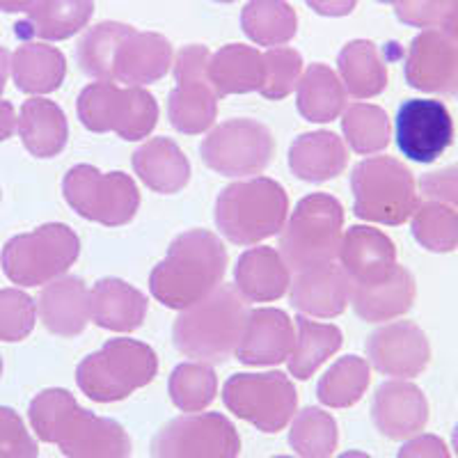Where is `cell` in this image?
<instances>
[{
    "instance_id": "6da1fadb",
    "label": "cell",
    "mask_w": 458,
    "mask_h": 458,
    "mask_svg": "<svg viewBox=\"0 0 458 458\" xmlns=\"http://www.w3.org/2000/svg\"><path fill=\"white\" fill-rule=\"evenodd\" d=\"M42 443L57 445L67 458H131V437L120 422L94 415L63 387L44 390L28 408Z\"/></svg>"
},
{
    "instance_id": "7a4b0ae2",
    "label": "cell",
    "mask_w": 458,
    "mask_h": 458,
    "mask_svg": "<svg viewBox=\"0 0 458 458\" xmlns=\"http://www.w3.org/2000/svg\"><path fill=\"white\" fill-rule=\"evenodd\" d=\"M225 243L208 229H188L172 241L149 276V292L167 310H188L223 284Z\"/></svg>"
},
{
    "instance_id": "3957f363",
    "label": "cell",
    "mask_w": 458,
    "mask_h": 458,
    "mask_svg": "<svg viewBox=\"0 0 458 458\" xmlns=\"http://www.w3.org/2000/svg\"><path fill=\"white\" fill-rule=\"evenodd\" d=\"M248 302L236 286L220 284L199 302L182 310L172 326L179 353L202 365H223L236 353L248 321Z\"/></svg>"
},
{
    "instance_id": "277c9868",
    "label": "cell",
    "mask_w": 458,
    "mask_h": 458,
    "mask_svg": "<svg viewBox=\"0 0 458 458\" xmlns=\"http://www.w3.org/2000/svg\"><path fill=\"white\" fill-rule=\"evenodd\" d=\"M289 214V195L268 177L234 182L216 199V225L234 245H255L280 234Z\"/></svg>"
},
{
    "instance_id": "5b68a950",
    "label": "cell",
    "mask_w": 458,
    "mask_h": 458,
    "mask_svg": "<svg viewBox=\"0 0 458 458\" xmlns=\"http://www.w3.org/2000/svg\"><path fill=\"white\" fill-rule=\"evenodd\" d=\"M158 374V355L138 339H108L76 367V386L97 403H114L149 386Z\"/></svg>"
},
{
    "instance_id": "8992f818",
    "label": "cell",
    "mask_w": 458,
    "mask_h": 458,
    "mask_svg": "<svg viewBox=\"0 0 458 458\" xmlns=\"http://www.w3.org/2000/svg\"><path fill=\"white\" fill-rule=\"evenodd\" d=\"M342 202L328 193H310L286 218L277 252L296 273L333 264L342 245Z\"/></svg>"
},
{
    "instance_id": "52a82bcc",
    "label": "cell",
    "mask_w": 458,
    "mask_h": 458,
    "mask_svg": "<svg viewBox=\"0 0 458 458\" xmlns=\"http://www.w3.org/2000/svg\"><path fill=\"white\" fill-rule=\"evenodd\" d=\"M353 214L360 220L378 225H403L420 207L415 177L392 157H371L351 172Z\"/></svg>"
},
{
    "instance_id": "ba28073f",
    "label": "cell",
    "mask_w": 458,
    "mask_h": 458,
    "mask_svg": "<svg viewBox=\"0 0 458 458\" xmlns=\"http://www.w3.org/2000/svg\"><path fill=\"white\" fill-rule=\"evenodd\" d=\"M79 255V234L63 223H48L7 241L0 266L12 284L42 286L67 276Z\"/></svg>"
},
{
    "instance_id": "9c48e42d",
    "label": "cell",
    "mask_w": 458,
    "mask_h": 458,
    "mask_svg": "<svg viewBox=\"0 0 458 458\" xmlns=\"http://www.w3.org/2000/svg\"><path fill=\"white\" fill-rule=\"evenodd\" d=\"M63 195L69 207L89 223L122 227L136 218L140 191L124 172H101L94 165H73L63 179Z\"/></svg>"
},
{
    "instance_id": "30bf717a",
    "label": "cell",
    "mask_w": 458,
    "mask_h": 458,
    "mask_svg": "<svg viewBox=\"0 0 458 458\" xmlns=\"http://www.w3.org/2000/svg\"><path fill=\"white\" fill-rule=\"evenodd\" d=\"M211 51L202 44L183 47L174 55L172 73L177 88L167 97V117L172 129L183 136H199L214 129L218 117V94L208 81Z\"/></svg>"
},
{
    "instance_id": "8fae6325",
    "label": "cell",
    "mask_w": 458,
    "mask_h": 458,
    "mask_svg": "<svg viewBox=\"0 0 458 458\" xmlns=\"http://www.w3.org/2000/svg\"><path fill=\"white\" fill-rule=\"evenodd\" d=\"M199 157L208 170L223 177H255L273 163L276 138L257 120H227L208 131Z\"/></svg>"
},
{
    "instance_id": "7c38bea8",
    "label": "cell",
    "mask_w": 458,
    "mask_h": 458,
    "mask_svg": "<svg viewBox=\"0 0 458 458\" xmlns=\"http://www.w3.org/2000/svg\"><path fill=\"white\" fill-rule=\"evenodd\" d=\"M227 411L264 433H277L292 422L298 408V392L282 371L234 374L225 383Z\"/></svg>"
},
{
    "instance_id": "4fadbf2b",
    "label": "cell",
    "mask_w": 458,
    "mask_h": 458,
    "mask_svg": "<svg viewBox=\"0 0 458 458\" xmlns=\"http://www.w3.org/2000/svg\"><path fill=\"white\" fill-rule=\"evenodd\" d=\"M241 437L220 412L174 417L151 437V458H239Z\"/></svg>"
},
{
    "instance_id": "5bb4252c",
    "label": "cell",
    "mask_w": 458,
    "mask_h": 458,
    "mask_svg": "<svg viewBox=\"0 0 458 458\" xmlns=\"http://www.w3.org/2000/svg\"><path fill=\"white\" fill-rule=\"evenodd\" d=\"M396 147L415 163H433L454 140V120L447 106L437 99H408L394 120Z\"/></svg>"
},
{
    "instance_id": "9a60e30c",
    "label": "cell",
    "mask_w": 458,
    "mask_h": 458,
    "mask_svg": "<svg viewBox=\"0 0 458 458\" xmlns=\"http://www.w3.org/2000/svg\"><path fill=\"white\" fill-rule=\"evenodd\" d=\"M406 83L420 92H458V39L445 28H428L411 42L403 63Z\"/></svg>"
},
{
    "instance_id": "2e32d148",
    "label": "cell",
    "mask_w": 458,
    "mask_h": 458,
    "mask_svg": "<svg viewBox=\"0 0 458 458\" xmlns=\"http://www.w3.org/2000/svg\"><path fill=\"white\" fill-rule=\"evenodd\" d=\"M367 358L383 376L412 378L427 369L431 346L420 326L412 321H394L369 335Z\"/></svg>"
},
{
    "instance_id": "e0dca14e",
    "label": "cell",
    "mask_w": 458,
    "mask_h": 458,
    "mask_svg": "<svg viewBox=\"0 0 458 458\" xmlns=\"http://www.w3.org/2000/svg\"><path fill=\"white\" fill-rule=\"evenodd\" d=\"M296 344V323L277 308L250 310L236 346V360L248 367L280 365L289 360Z\"/></svg>"
},
{
    "instance_id": "ac0fdd59",
    "label": "cell",
    "mask_w": 458,
    "mask_h": 458,
    "mask_svg": "<svg viewBox=\"0 0 458 458\" xmlns=\"http://www.w3.org/2000/svg\"><path fill=\"white\" fill-rule=\"evenodd\" d=\"M374 427L390 440H408L428 422V401L424 392L408 380H387L371 401Z\"/></svg>"
},
{
    "instance_id": "d6986e66",
    "label": "cell",
    "mask_w": 458,
    "mask_h": 458,
    "mask_svg": "<svg viewBox=\"0 0 458 458\" xmlns=\"http://www.w3.org/2000/svg\"><path fill=\"white\" fill-rule=\"evenodd\" d=\"M174 63L172 44L158 32H138L131 28L117 47L113 60V81L126 88H142L161 81Z\"/></svg>"
},
{
    "instance_id": "ffe728a7",
    "label": "cell",
    "mask_w": 458,
    "mask_h": 458,
    "mask_svg": "<svg viewBox=\"0 0 458 458\" xmlns=\"http://www.w3.org/2000/svg\"><path fill=\"white\" fill-rule=\"evenodd\" d=\"M337 257L344 273L355 284L383 280L396 266V248L390 236L367 225H353L346 229Z\"/></svg>"
},
{
    "instance_id": "44dd1931",
    "label": "cell",
    "mask_w": 458,
    "mask_h": 458,
    "mask_svg": "<svg viewBox=\"0 0 458 458\" xmlns=\"http://www.w3.org/2000/svg\"><path fill=\"white\" fill-rule=\"evenodd\" d=\"M289 301L302 317L335 318L349 305L351 280L342 266H317L298 273L289 286Z\"/></svg>"
},
{
    "instance_id": "7402d4cb",
    "label": "cell",
    "mask_w": 458,
    "mask_h": 458,
    "mask_svg": "<svg viewBox=\"0 0 458 458\" xmlns=\"http://www.w3.org/2000/svg\"><path fill=\"white\" fill-rule=\"evenodd\" d=\"M37 314L44 328L57 337H79L89 323V292L76 276L48 282L37 298Z\"/></svg>"
},
{
    "instance_id": "603a6c76",
    "label": "cell",
    "mask_w": 458,
    "mask_h": 458,
    "mask_svg": "<svg viewBox=\"0 0 458 458\" xmlns=\"http://www.w3.org/2000/svg\"><path fill=\"white\" fill-rule=\"evenodd\" d=\"M147 296L120 277H104L89 289V321L113 333H133L145 323Z\"/></svg>"
},
{
    "instance_id": "cb8c5ba5",
    "label": "cell",
    "mask_w": 458,
    "mask_h": 458,
    "mask_svg": "<svg viewBox=\"0 0 458 458\" xmlns=\"http://www.w3.org/2000/svg\"><path fill=\"white\" fill-rule=\"evenodd\" d=\"M415 280L411 271L396 264L387 277L371 284L351 282V305L355 314L367 323L392 321L406 314L415 302Z\"/></svg>"
},
{
    "instance_id": "d4e9b609",
    "label": "cell",
    "mask_w": 458,
    "mask_h": 458,
    "mask_svg": "<svg viewBox=\"0 0 458 458\" xmlns=\"http://www.w3.org/2000/svg\"><path fill=\"white\" fill-rule=\"evenodd\" d=\"M131 165L149 191L161 195H174L191 182V163L182 147L170 138H151L142 142L133 157Z\"/></svg>"
},
{
    "instance_id": "484cf974",
    "label": "cell",
    "mask_w": 458,
    "mask_h": 458,
    "mask_svg": "<svg viewBox=\"0 0 458 458\" xmlns=\"http://www.w3.org/2000/svg\"><path fill=\"white\" fill-rule=\"evenodd\" d=\"M236 292L250 302H273L292 286V271L276 248H250L239 257L234 268Z\"/></svg>"
},
{
    "instance_id": "4316f807",
    "label": "cell",
    "mask_w": 458,
    "mask_h": 458,
    "mask_svg": "<svg viewBox=\"0 0 458 458\" xmlns=\"http://www.w3.org/2000/svg\"><path fill=\"white\" fill-rule=\"evenodd\" d=\"M346 165H349L346 142L333 131L302 133L289 147V170L301 182H330L339 177Z\"/></svg>"
},
{
    "instance_id": "83f0119b",
    "label": "cell",
    "mask_w": 458,
    "mask_h": 458,
    "mask_svg": "<svg viewBox=\"0 0 458 458\" xmlns=\"http://www.w3.org/2000/svg\"><path fill=\"white\" fill-rule=\"evenodd\" d=\"M16 131L23 147L35 158H53L67 147L69 122L67 114L55 101L32 97L23 101L21 113L16 117Z\"/></svg>"
},
{
    "instance_id": "f1b7e54d",
    "label": "cell",
    "mask_w": 458,
    "mask_h": 458,
    "mask_svg": "<svg viewBox=\"0 0 458 458\" xmlns=\"http://www.w3.org/2000/svg\"><path fill=\"white\" fill-rule=\"evenodd\" d=\"M10 72L16 89L23 94H51L60 89L67 76L63 51L44 42H26L10 57Z\"/></svg>"
},
{
    "instance_id": "f546056e",
    "label": "cell",
    "mask_w": 458,
    "mask_h": 458,
    "mask_svg": "<svg viewBox=\"0 0 458 458\" xmlns=\"http://www.w3.org/2000/svg\"><path fill=\"white\" fill-rule=\"evenodd\" d=\"M208 81L218 99L229 94L259 92L264 83V53L248 44H227L208 60Z\"/></svg>"
},
{
    "instance_id": "4dcf8cb0",
    "label": "cell",
    "mask_w": 458,
    "mask_h": 458,
    "mask_svg": "<svg viewBox=\"0 0 458 458\" xmlns=\"http://www.w3.org/2000/svg\"><path fill=\"white\" fill-rule=\"evenodd\" d=\"M26 21L19 23V35L37 37L42 42H64L88 28L94 14V0H39Z\"/></svg>"
},
{
    "instance_id": "1f68e13d",
    "label": "cell",
    "mask_w": 458,
    "mask_h": 458,
    "mask_svg": "<svg viewBox=\"0 0 458 458\" xmlns=\"http://www.w3.org/2000/svg\"><path fill=\"white\" fill-rule=\"evenodd\" d=\"M339 79L353 99H374L387 88L386 57L369 39H353L337 55Z\"/></svg>"
},
{
    "instance_id": "d6a6232c",
    "label": "cell",
    "mask_w": 458,
    "mask_h": 458,
    "mask_svg": "<svg viewBox=\"0 0 458 458\" xmlns=\"http://www.w3.org/2000/svg\"><path fill=\"white\" fill-rule=\"evenodd\" d=\"M296 106L298 113L314 124L335 122L346 110L349 94L342 79L328 64H310L298 81Z\"/></svg>"
},
{
    "instance_id": "836d02e7",
    "label": "cell",
    "mask_w": 458,
    "mask_h": 458,
    "mask_svg": "<svg viewBox=\"0 0 458 458\" xmlns=\"http://www.w3.org/2000/svg\"><path fill=\"white\" fill-rule=\"evenodd\" d=\"M296 323V344L289 355V374L298 380H308L318 367L333 358L344 344V335L333 323L310 321L308 317L293 318Z\"/></svg>"
},
{
    "instance_id": "e575fe53",
    "label": "cell",
    "mask_w": 458,
    "mask_h": 458,
    "mask_svg": "<svg viewBox=\"0 0 458 458\" xmlns=\"http://www.w3.org/2000/svg\"><path fill=\"white\" fill-rule=\"evenodd\" d=\"M243 35L257 47H284L298 30V16L286 0H250L241 10Z\"/></svg>"
},
{
    "instance_id": "d590c367",
    "label": "cell",
    "mask_w": 458,
    "mask_h": 458,
    "mask_svg": "<svg viewBox=\"0 0 458 458\" xmlns=\"http://www.w3.org/2000/svg\"><path fill=\"white\" fill-rule=\"evenodd\" d=\"M369 362L360 355H344L321 376L317 396L323 406L351 408L355 406L369 387Z\"/></svg>"
},
{
    "instance_id": "8d00e7d4",
    "label": "cell",
    "mask_w": 458,
    "mask_h": 458,
    "mask_svg": "<svg viewBox=\"0 0 458 458\" xmlns=\"http://www.w3.org/2000/svg\"><path fill=\"white\" fill-rule=\"evenodd\" d=\"M131 26L120 21H101L97 26L88 28L85 35L81 37L79 47H76V60L85 76L94 81H113V60L117 47L124 39Z\"/></svg>"
},
{
    "instance_id": "74e56055",
    "label": "cell",
    "mask_w": 458,
    "mask_h": 458,
    "mask_svg": "<svg viewBox=\"0 0 458 458\" xmlns=\"http://www.w3.org/2000/svg\"><path fill=\"white\" fill-rule=\"evenodd\" d=\"M289 445L301 458H330L339 445L335 417L321 408H302L293 415Z\"/></svg>"
},
{
    "instance_id": "f35d334b",
    "label": "cell",
    "mask_w": 458,
    "mask_h": 458,
    "mask_svg": "<svg viewBox=\"0 0 458 458\" xmlns=\"http://www.w3.org/2000/svg\"><path fill=\"white\" fill-rule=\"evenodd\" d=\"M342 133L349 147L362 157H371L390 145V120L374 104H353L342 117Z\"/></svg>"
},
{
    "instance_id": "ab89813d",
    "label": "cell",
    "mask_w": 458,
    "mask_h": 458,
    "mask_svg": "<svg viewBox=\"0 0 458 458\" xmlns=\"http://www.w3.org/2000/svg\"><path fill=\"white\" fill-rule=\"evenodd\" d=\"M167 392L172 403L182 412H202L218 394V376L211 365L182 362L172 369Z\"/></svg>"
},
{
    "instance_id": "60d3db41",
    "label": "cell",
    "mask_w": 458,
    "mask_h": 458,
    "mask_svg": "<svg viewBox=\"0 0 458 458\" xmlns=\"http://www.w3.org/2000/svg\"><path fill=\"white\" fill-rule=\"evenodd\" d=\"M412 236L428 252H452L458 248V211L449 204H420L412 214Z\"/></svg>"
},
{
    "instance_id": "b9f144b4",
    "label": "cell",
    "mask_w": 458,
    "mask_h": 458,
    "mask_svg": "<svg viewBox=\"0 0 458 458\" xmlns=\"http://www.w3.org/2000/svg\"><path fill=\"white\" fill-rule=\"evenodd\" d=\"M158 122V104L154 94L145 88H120L117 108H114L113 133L122 140L138 142L151 136Z\"/></svg>"
},
{
    "instance_id": "7bdbcfd3",
    "label": "cell",
    "mask_w": 458,
    "mask_h": 458,
    "mask_svg": "<svg viewBox=\"0 0 458 458\" xmlns=\"http://www.w3.org/2000/svg\"><path fill=\"white\" fill-rule=\"evenodd\" d=\"M302 57L296 48L276 47L264 53V83L259 94L268 101H280L298 88L302 76Z\"/></svg>"
},
{
    "instance_id": "ee69618b",
    "label": "cell",
    "mask_w": 458,
    "mask_h": 458,
    "mask_svg": "<svg viewBox=\"0 0 458 458\" xmlns=\"http://www.w3.org/2000/svg\"><path fill=\"white\" fill-rule=\"evenodd\" d=\"M117 97H120V88L108 81H97L81 89L79 101H76L81 124L92 133H110Z\"/></svg>"
},
{
    "instance_id": "f6af8a7d",
    "label": "cell",
    "mask_w": 458,
    "mask_h": 458,
    "mask_svg": "<svg viewBox=\"0 0 458 458\" xmlns=\"http://www.w3.org/2000/svg\"><path fill=\"white\" fill-rule=\"evenodd\" d=\"M35 323L37 301L21 289H0V342H21Z\"/></svg>"
},
{
    "instance_id": "bcb514c9",
    "label": "cell",
    "mask_w": 458,
    "mask_h": 458,
    "mask_svg": "<svg viewBox=\"0 0 458 458\" xmlns=\"http://www.w3.org/2000/svg\"><path fill=\"white\" fill-rule=\"evenodd\" d=\"M37 440L23 424L21 415L0 406V458H37Z\"/></svg>"
},
{
    "instance_id": "7dc6e473",
    "label": "cell",
    "mask_w": 458,
    "mask_h": 458,
    "mask_svg": "<svg viewBox=\"0 0 458 458\" xmlns=\"http://www.w3.org/2000/svg\"><path fill=\"white\" fill-rule=\"evenodd\" d=\"M394 14L401 23L412 28H443L449 14V0H399Z\"/></svg>"
},
{
    "instance_id": "c3c4849f",
    "label": "cell",
    "mask_w": 458,
    "mask_h": 458,
    "mask_svg": "<svg viewBox=\"0 0 458 458\" xmlns=\"http://www.w3.org/2000/svg\"><path fill=\"white\" fill-rule=\"evenodd\" d=\"M420 188L428 199L449 204L458 211V165L443 167V170L428 172L420 179Z\"/></svg>"
},
{
    "instance_id": "681fc988",
    "label": "cell",
    "mask_w": 458,
    "mask_h": 458,
    "mask_svg": "<svg viewBox=\"0 0 458 458\" xmlns=\"http://www.w3.org/2000/svg\"><path fill=\"white\" fill-rule=\"evenodd\" d=\"M396 458H452L447 445L443 437L422 433V436H412L403 447L399 449Z\"/></svg>"
},
{
    "instance_id": "f907efd6",
    "label": "cell",
    "mask_w": 458,
    "mask_h": 458,
    "mask_svg": "<svg viewBox=\"0 0 458 458\" xmlns=\"http://www.w3.org/2000/svg\"><path fill=\"white\" fill-rule=\"evenodd\" d=\"M312 12L321 16H349L358 0H305Z\"/></svg>"
},
{
    "instance_id": "816d5d0a",
    "label": "cell",
    "mask_w": 458,
    "mask_h": 458,
    "mask_svg": "<svg viewBox=\"0 0 458 458\" xmlns=\"http://www.w3.org/2000/svg\"><path fill=\"white\" fill-rule=\"evenodd\" d=\"M16 129V114L10 101H0V142L14 133Z\"/></svg>"
},
{
    "instance_id": "f5cc1de1",
    "label": "cell",
    "mask_w": 458,
    "mask_h": 458,
    "mask_svg": "<svg viewBox=\"0 0 458 458\" xmlns=\"http://www.w3.org/2000/svg\"><path fill=\"white\" fill-rule=\"evenodd\" d=\"M39 0H0V12L7 14H19V12H30Z\"/></svg>"
},
{
    "instance_id": "db71d44e",
    "label": "cell",
    "mask_w": 458,
    "mask_h": 458,
    "mask_svg": "<svg viewBox=\"0 0 458 458\" xmlns=\"http://www.w3.org/2000/svg\"><path fill=\"white\" fill-rule=\"evenodd\" d=\"M10 53L5 48H0V101H3V92H5L7 76H10Z\"/></svg>"
},
{
    "instance_id": "11a10c76",
    "label": "cell",
    "mask_w": 458,
    "mask_h": 458,
    "mask_svg": "<svg viewBox=\"0 0 458 458\" xmlns=\"http://www.w3.org/2000/svg\"><path fill=\"white\" fill-rule=\"evenodd\" d=\"M443 28L447 32L458 30V0H449V14H447V19H445Z\"/></svg>"
},
{
    "instance_id": "9f6ffc18",
    "label": "cell",
    "mask_w": 458,
    "mask_h": 458,
    "mask_svg": "<svg viewBox=\"0 0 458 458\" xmlns=\"http://www.w3.org/2000/svg\"><path fill=\"white\" fill-rule=\"evenodd\" d=\"M337 458H371V456H369V454L355 452V449H353V452H344L342 456H337Z\"/></svg>"
},
{
    "instance_id": "6f0895ef",
    "label": "cell",
    "mask_w": 458,
    "mask_h": 458,
    "mask_svg": "<svg viewBox=\"0 0 458 458\" xmlns=\"http://www.w3.org/2000/svg\"><path fill=\"white\" fill-rule=\"evenodd\" d=\"M452 445H454V452H456V456H458V424L452 433Z\"/></svg>"
},
{
    "instance_id": "680465c9",
    "label": "cell",
    "mask_w": 458,
    "mask_h": 458,
    "mask_svg": "<svg viewBox=\"0 0 458 458\" xmlns=\"http://www.w3.org/2000/svg\"><path fill=\"white\" fill-rule=\"evenodd\" d=\"M376 3H383V5H396L399 0H376Z\"/></svg>"
},
{
    "instance_id": "91938a15",
    "label": "cell",
    "mask_w": 458,
    "mask_h": 458,
    "mask_svg": "<svg viewBox=\"0 0 458 458\" xmlns=\"http://www.w3.org/2000/svg\"><path fill=\"white\" fill-rule=\"evenodd\" d=\"M214 3H220V5H229V3H234V0H214Z\"/></svg>"
},
{
    "instance_id": "94428289",
    "label": "cell",
    "mask_w": 458,
    "mask_h": 458,
    "mask_svg": "<svg viewBox=\"0 0 458 458\" xmlns=\"http://www.w3.org/2000/svg\"><path fill=\"white\" fill-rule=\"evenodd\" d=\"M0 376H3V358H0Z\"/></svg>"
},
{
    "instance_id": "6125c7cd",
    "label": "cell",
    "mask_w": 458,
    "mask_h": 458,
    "mask_svg": "<svg viewBox=\"0 0 458 458\" xmlns=\"http://www.w3.org/2000/svg\"><path fill=\"white\" fill-rule=\"evenodd\" d=\"M273 458H293V456H273Z\"/></svg>"
},
{
    "instance_id": "be15d7a7",
    "label": "cell",
    "mask_w": 458,
    "mask_h": 458,
    "mask_svg": "<svg viewBox=\"0 0 458 458\" xmlns=\"http://www.w3.org/2000/svg\"><path fill=\"white\" fill-rule=\"evenodd\" d=\"M452 35H454V37H456V39H458V30H456V32H452Z\"/></svg>"
}]
</instances>
